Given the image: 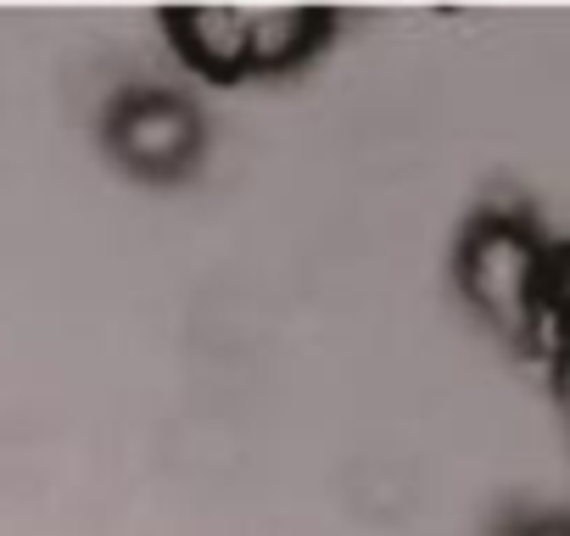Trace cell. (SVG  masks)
Returning a JSON list of instances; mask_svg holds the SVG:
<instances>
[{
    "label": "cell",
    "mask_w": 570,
    "mask_h": 536,
    "mask_svg": "<svg viewBox=\"0 0 570 536\" xmlns=\"http://www.w3.org/2000/svg\"><path fill=\"white\" fill-rule=\"evenodd\" d=\"M459 280L470 308L514 341L542 336L553 314H564V275L553 268L548 246L514 218H487L464 235Z\"/></svg>",
    "instance_id": "obj_1"
},
{
    "label": "cell",
    "mask_w": 570,
    "mask_h": 536,
    "mask_svg": "<svg viewBox=\"0 0 570 536\" xmlns=\"http://www.w3.org/2000/svg\"><path fill=\"white\" fill-rule=\"evenodd\" d=\"M168 34L179 40V57L213 79H246V73H279L320 51L331 34V12L303 7H196L168 12Z\"/></svg>",
    "instance_id": "obj_2"
},
{
    "label": "cell",
    "mask_w": 570,
    "mask_h": 536,
    "mask_svg": "<svg viewBox=\"0 0 570 536\" xmlns=\"http://www.w3.org/2000/svg\"><path fill=\"white\" fill-rule=\"evenodd\" d=\"M112 146H118V157L135 173L168 179V173H179L196 157L202 129H196L190 107L174 101V96H129L118 107V118H112Z\"/></svg>",
    "instance_id": "obj_3"
},
{
    "label": "cell",
    "mask_w": 570,
    "mask_h": 536,
    "mask_svg": "<svg viewBox=\"0 0 570 536\" xmlns=\"http://www.w3.org/2000/svg\"><path fill=\"white\" fill-rule=\"evenodd\" d=\"M514 536H570V519H531V525H520Z\"/></svg>",
    "instance_id": "obj_4"
}]
</instances>
